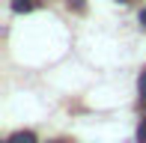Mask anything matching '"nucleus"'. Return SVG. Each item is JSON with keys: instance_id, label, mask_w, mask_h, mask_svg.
I'll return each instance as SVG.
<instances>
[{"instance_id": "f257e3e1", "label": "nucleus", "mask_w": 146, "mask_h": 143, "mask_svg": "<svg viewBox=\"0 0 146 143\" xmlns=\"http://www.w3.org/2000/svg\"><path fill=\"white\" fill-rule=\"evenodd\" d=\"M39 0H12V12H33Z\"/></svg>"}, {"instance_id": "f03ea898", "label": "nucleus", "mask_w": 146, "mask_h": 143, "mask_svg": "<svg viewBox=\"0 0 146 143\" xmlns=\"http://www.w3.org/2000/svg\"><path fill=\"white\" fill-rule=\"evenodd\" d=\"M9 143H36V134L33 131H18V134H12Z\"/></svg>"}, {"instance_id": "7ed1b4c3", "label": "nucleus", "mask_w": 146, "mask_h": 143, "mask_svg": "<svg viewBox=\"0 0 146 143\" xmlns=\"http://www.w3.org/2000/svg\"><path fill=\"white\" fill-rule=\"evenodd\" d=\"M137 87H140V99H143V107H146V72H140V77H137Z\"/></svg>"}, {"instance_id": "20e7f679", "label": "nucleus", "mask_w": 146, "mask_h": 143, "mask_svg": "<svg viewBox=\"0 0 146 143\" xmlns=\"http://www.w3.org/2000/svg\"><path fill=\"white\" fill-rule=\"evenodd\" d=\"M137 140H140V143H146V119L140 122V128H137Z\"/></svg>"}, {"instance_id": "39448f33", "label": "nucleus", "mask_w": 146, "mask_h": 143, "mask_svg": "<svg viewBox=\"0 0 146 143\" xmlns=\"http://www.w3.org/2000/svg\"><path fill=\"white\" fill-rule=\"evenodd\" d=\"M140 24H143V27H146V9L140 12Z\"/></svg>"}, {"instance_id": "423d86ee", "label": "nucleus", "mask_w": 146, "mask_h": 143, "mask_svg": "<svg viewBox=\"0 0 146 143\" xmlns=\"http://www.w3.org/2000/svg\"><path fill=\"white\" fill-rule=\"evenodd\" d=\"M119 3H125V0H119Z\"/></svg>"}]
</instances>
